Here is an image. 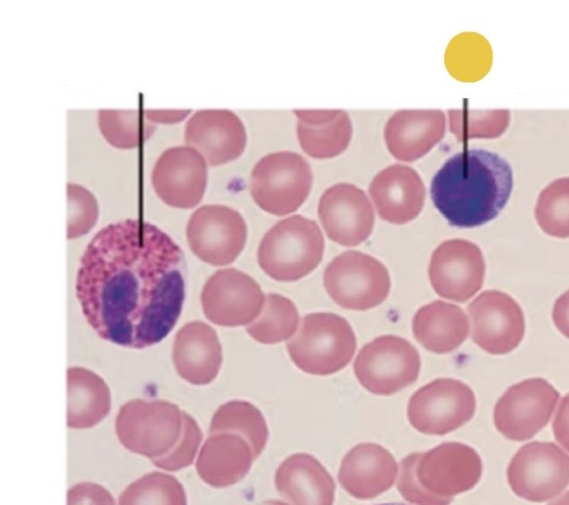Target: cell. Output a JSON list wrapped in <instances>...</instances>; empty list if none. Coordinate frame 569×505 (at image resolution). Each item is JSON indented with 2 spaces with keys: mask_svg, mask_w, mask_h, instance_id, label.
Segmentation results:
<instances>
[{
  "mask_svg": "<svg viewBox=\"0 0 569 505\" xmlns=\"http://www.w3.org/2000/svg\"><path fill=\"white\" fill-rule=\"evenodd\" d=\"M181 248L161 229L138 219L110 224L88 244L76 294L98 336L142 349L173 329L184 300Z\"/></svg>",
  "mask_w": 569,
  "mask_h": 505,
  "instance_id": "6da1fadb",
  "label": "cell"
},
{
  "mask_svg": "<svg viewBox=\"0 0 569 505\" xmlns=\"http://www.w3.org/2000/svg\"><path fill=\"white\" fill-rule=\"evenodd\" d=\"M513 187L510 165L485 149L451 156L435 174L430 192L438 211L455 227L472 228L495 219Z\"/></svg>",
  "mask_w": 569,
  "mask_h": 505,
  "instance_id": "7a4b0ae2",
  "label": "cell"
},
{
  "mask_svg": "<svg viewBox=\"0 0 569 505\" xmlns=\"http://www.w3.org/2000/svg\"><path fill=\"white\" fill-rule=\"evenodd\" d=\"M481 474L482 462L472 447L447 442L402 458L397 488L416 505H449L456 495L475 487Z\"/></svg>",
  "mask_w": 569,
  "mask_h": 505,
  "instance_id": "3957f363",
  "label": "cell"
},
{
  "mask_svg": "<svg viewBox=\"0 0 569 505\" xmlns=\"http://www.w3.org/2000/svg\"><path fill=\"white\" fill-rule=\"evenodd\" d=\"M325 240L312 219L293 215L276 222L258 248L260 268L274 280H299L315 270L322 259Z\"/></svg>",
  "mask_w": 569,
  "mask_h": 505,
  "instance_id": "277c9868",
  "label": "cell"
},
{
  "mask_svg": "<svg viewBox=\"0 0 569 505\" xmlns=\"http://www.w3.org/2000/svg\"><path fill=\"white\" fill-rule=\"evenodd\" d=\"M357 339L350 324L333 313L306 315L298 333L287 343L292 363L311 375H331L352 359Z\"/></svg>",
  "mask_w": 569,
  "mask_h": 505,
  "instance_id": "5b68a950",
  "label": "cell"
},
{
  "mask_svg": "<svg viewBox=\"0 0 569 505\" xmlns=\"http://www.w3.org/2000/svg\"><path fill=\"white\" fill-rule=\"evenodd\" d=\"M183 428L182 410L167 400L133 399L116 417V434L128 450L151 461L171 452Z\"/></svg>",
  "mask_w": 569,
  "mask_h": 505,
  "instance_id": "8992f818",
  "label": "cell"
},
{
  "mask_svg": "<svg viewBox=\"0 0 569 505\" xmlns=\"http://www.w3.org/2000/svg\"><path fill=\"white\" fill-rule=\"evenodd\" d=\"M308 161L297 152L277 151L262 157L253 167L249 190L264 211L284 216L299 209L312 187Z\"/></svg>",
  "mask_w": 569,
  "mask_h": 505,
  "instance_id": "52a82bcc",
  "label": "cell"
},
{
  "mask_svg": "<svg viewBox=\"0 0 569 505\" xmlns=\"http://www.w3.org/2000/svg\"><path fill=\"white\" fill-rule=\"evenodd\" d=\"M323 285L330 298L340 307L368 310L386 300L391 280L381 261L365 253L349 250L328 264Z\"/></svg>",
  "mask_w": 569,
  "mask_h": 505,
  "instance_id": "ba28073f",
  "label": "cell"
},
{
  "mask_svg": "<svg viewBox=\"0 0 569 505\" xmlns=\"http://www.w3.org/2000/svg\"><path fill=\"white\" fill-rule=\"evenodd\" d=\"M420 366V355L411 343L399 336L383 335L363 345L353 370L368 392L388 396L413 384Z\"/></svg>",
  "mask_w": 569,
  "mask_h": 505,
  "instance_id": "9c48e42d",
  "label": "cell"
},
{
  "mask_svg": "<svg viewBox=\"0 0 569 505\" xmlns=\"http://www.w3.org/2000/svg\"><path fill=\"white\" fill-rule=\"evenodd\" d=\"M512 492L529 502L542 503L569 485V455L550 442L521 446L507 468Z\"/></svg>",
  "mask_w": 569,
  "mask_h": 505,
  "instance_id": "30bf717a",
  "label": "cell"
},
{
  "mask_svg": "<svg viewBox=\"0 0 569 505\" xmlns=\"http://www.w3.org/2000/svg\"><path fill=\"white\" fill-rule=\"evenodd\" d=\"M476 410V397L465 383L438 378L419 388L409 399L410 424L426 435H445L468 423Z\"/></svg>",
  "mask_w": 569,
  "mask_h": 505,
  "instance_id": "8fae6325",
  "label": "cell"
},
{
  "mask_svg": "<svg viewBox=\"0 0 569 505\" xmlns=\"http://www.w3.org/2000/svg\"><path fill=\"white\" fill-rule=\"evenodd\" d=\"M558 399L559 393L546 379H525L510 386L496 403L495 426L510 440L530 439L548 424Z\"/></svg>",
  "mask_w": 569,
  "mask_h": 505,
  "instance_id": "7c38bea8",
  "label": "cell"
},
{
  "mask_svg": "<svg viewBox=\"0 0 569 505\" xmlns=\"http://www.w3.org/2000/svg\"><path fill=\"white\" fill-rule=\"evenodd\" d=\"M187 239L192 253L212 266L233 263L247 240V225L233 208L204 205L189 218Z\"/></svg>",
  "mask_w": 569,
  "mask_h": 505,
  "instance_id": "4fadbf2b",
  "label": "cell"
},
{
  "mask_svg": "<svg viewBox=\"0 0 569 505\" xmlns=\"http://www.w3.org/2000/svg\"><path fill=\"white\" fill-rule=\"evenodd\" d=\"M266 295L259 284L234 268L216 271L201 291L204 316L223 327L250 325L262 311Z\"/></svg>",
  "mask_w": 569,
  "mask_h": 505,
  "instance_id": "5bb4252c",
  "label": "cell"
},
{
  "mask_svg": "<svg viewBox=\"0 0 569 505\" xmlns=\"http://www.w3.org/2000/svg\"><path fill=\"white\" fill-rule=\"evenodd\" d=\"M486 263L480 248L465 239H449L432 253L428 275L442 298L465 303L483 285Z\"/></svg>",
  "mask_w": 569,
  "mask_h": 505,
  "instance_id": "9a60e30c",
  "label": "cell"
},
{
  "mask_svg": "<svg viewBox=\"0 0 569 505\" xmlns=\"http://www.w3.org/2000/svg\"><path fill=\"white\" fill-rule=\"evenodd\" d=\"M472 340L491 355L512 351L525 336V316L519 304L506 293L486 290L468 306Z\"/></svg>",
  "mask_w": 569,
  "mask_h": 505,
  "instance_id": "2e32d148",
  "label": "cell"
},
{
  "mask_svg": "<svg viewBox=\"0 0 569 505\" xmlns=\"http://www.w3.org/2000/svg\"><path fill=\"white\" fill-rule=\"evenodd\" d=\"M208 181L202 155L189 146L166 149L157 159L151 182L157 196L167 205L190 209L202 199Z\"/></svg>",
  "mask_w": 569,
  "mask_h": 505,
  "instance_id": "e0dca14e",
  "label": "cell"
},
{
  "mask_svg": "<svg viewBox=\"0 0 569 505\" xmlns=\"http://www.w3.org/2000/svg\"><path fill=\"white\" fill-rule=\"evenodd\" d=\"M318 216L328 238L346 247L363 242L375 225V211L366 192L347 182L325 190Z\"/></svg>",
  "mask_w": 569,
  "mask_h": 505,
  "instance_id": "ac0fdd59",
  "label": "cell"
},
{
  "mask_svg": "<svg viewBox=\"0 0 569 505\" xmlns=\"http://www.w3.org/2000/svg\"><path fill=\"white\" fill-rule=\"evenodd\" d=\"M184 142L199 151L210 166H218L237 159L243 152L247 133L234 112L204 109L187 121Z\"/></svg>",
  "mask_w": 569,
  "mask_h": 505,
  "instance_id": "d6986e66",
  "label": "cell"
},
{
  "mask_svg": "<svg viewBox=\"0 0 569 505\" xmlns=\"http://www.w3.org/2000/svg\"><path fill=\"white\" fill-rule=\"evenodd\" d=\"M369 194L381 219L403 225L421 212L426 188L413 168L396 164L383 168L373 177Z\"/></svg>",
  "mask_w": 569,
  "mask_h": 505,
  "instance_id": "ffe728a7",
  "label": "cell"
},
{
  "mask_svg": "<svg viewBox=\"0 0 569 505\" xmlns=\"http://www.w3.org/2000/svg\"><path fill=\"white\" fill-rule=\"evenodd\" d=\"M398 472V464L389 450L375 443H361L342 458L338 481L352 497L370 499L388 491Z\"/></svg>",
  "mask_w": 569,
  "mask_h": 505,
  "instance_id": "44dd1931",
  "label": "cell"
},
{
  "mask_svg": "<svg viewBox=\"0 0 569 505\" xmlns=\"http://www.w3.org/2000/svg\"><path fill=\"white\" fill-rule=\"evenodd\" d=\"M172 362L178 375L192 385H208L222 364V348L217 331L203 321H190L177 333Z\"/></svg>",
  "mask_w": 569,
  "mask_h": 505,
  "instance_id": "7402d4cb",
  "label": "cell"
},
{
  "mask_svg": "<svg viewBox=\"0 0 569 505\" xmlns=\"http://www.w3.org/2000/svg\"><path fill=\"white\" fill-rule=\"evenodd\" d=\"M445 132L446 117L441 110H400L387 121L383 137L396 159L412 162L428 154Z\"/></svg>",
  "mask_w": 569,
  "mask_h": 505,
  "instance_id": "603a6c76",
  "label": "cell"
},
{
  "mask_svg": "<svg viewBox=\"0 0 569 505\" xmlns=\"http://www.w3.org/2000/svg\"><path fill=\"white\" fill-rule=\"evenodd\" d=\"M278 493L291 505H333L336 485L322 464L312 455L287 457L274 475Z\"/></svg>",
  "mask_w": 569,
  "mask_h": 505,
  "instance_id": "cb8c5ba5",
  "label": "cell"
},
{
  "mask_svg": "<svg viewBox=\"0 0 569 505\" xmlns=\"http://www.w3.org/2000/svg\"><path fill=\"white\" fill-rule=\"evenodd\" d=\"M253 453L239 435H209L196 461L199 477L208 485L222 488L240 482L251 468Z\"/></svg>",
  "mask_w": 569,
  "mask_h": 505,
  "instance_id": "d4e9b609",
  "label": "cell"
},
{
  "mask_svg": "<svg viewBox=\"0 0 569 505\" xmlns=\"http://www.w3.org/2000/svg\"><path fill=\"white\" fill-rule=\"evenodd\" d=\"M417 341L435 354L457 349L468 337L469 321L457 305L435 300L420 307L412 319Z\"/></svg>",
  "mask_w": 569,
  "mask_h": 505,
  "instance_id": "484cf974",
  "label": "cell"
},
{
  "mask_svg": "<svg viewBox=\"0 0 569 505\" xmlns=\"http://www.w3.org/2000/svg\"><path fill=\"white\" fill-rule=\"evenodd\" d=\"M67 393V425L70 428L93 427L110 412V389L106 382L92 370L69 367Z\"/></svg>",
  "mask_w": 569,
  "mask_h": 505,
  "instance_id": "4316f807",
  "label": "cell"
},
{
  "mask_svg": "<svg viewBox=\"0 0 569 505\" xmlns=\"http://www.w3.org/2000/svg\"><path fill=\"white\" fill-rule=\"evenodd\" d=\"M230 433L244 438L250 445L254 459L266 447L269 432L262 413L251 403L231 400L214 412L209 435Z\"/></svg>",
  "mask_w": 569,
  "mask_h": 505,
  "instance_id": "83f0119b",
  "label": "cell"
},
{
  "mask_svg": "<svg viewBox=\"0 0 569 505\" xmlns=\"http://www.w3.org/2000/svg\"><path fill=\"white\" fill-rule=\"evenodd\" d=\"M297 136L302 150L317 159L333 158L342 154L352 136L349 115L341 110L331 121L320 125L297 123Z\"/></svg>",
  "mask_w": 569,
  "mask_h": 505,
  "instance_id": "f1b7e54d",
  "label": "cell"
},
{
  "mask_svg": "<svg viewBox=\"0 0 569 505\" xmlns=\"http://www.w3.org/2000/svg\"><path fill=\"white\" fill-rule=\"evenodd\" d=\"M299 326L296 305L278 294L266 295L262 311L247 327V333L256 341L272 345L292 337Z\"/></svg>",
  "mask_w": 569,
  "mask_h": 505,
  "instance_id": "f546056e",
  "label": "cell"
},
{
  "mask_svg": "<svg viewBox=\"0 0 569 505\" xmlns=\"http://www.w3.org/2000/svg\"><path fill=\"white\" fill-rule=\"evenodd\" d=\"M118 505H187V496L174 476L151 472L128 485Z\"/></svg>",
  "mask_w": 569,
  "mask_h": 505,
  "instance_id": "4dcf8cb0",
  "label": "cell"
},
{
  "mask_svg": "<svg viewBox=\"0 0 569 505\" xmlns=\"http://www.w3.org/2000/svg\"><path fill=\"white\" fill-rule=\"evenodd\" d=\"M535 217L547 235L569 237V177L558 178L542 189L535 207Z\"/></svg>",
  "mask_w": 569,
  "mask_h": 505,
  "instance_id": "1f68e13d",
  "label": "cell"
},
{
  "mask_svg": "<svg viewBox=\"0 0 569 505\" xmlns=\"http://www.w3.org/2000/svg\"><path fill=\"white\" fill-rule=\"evenodd\" d=\"M449 128L459 141L471 138H496L510 120L508 110H449Z\"/></svg>",
  "mask_w": 569,
  "mask_h": 505,
  "instance_id": "d6a6232c",
  "label": "cell"
},
{
  "mask_svg": "<svg viewBox=\"0 0 569 505\" xmlns=\"http://www.w3.org/2000/svg\"><path fill=\"white\" fill-rule=\"evenodd\" d=\"M98 125L106 140L117 148L130 149L140 143L141 122L138 110L102 109Z\"/></svg>",
  "mask_w": 569,
  "mask_h": 505,
  "instance_id": "836d02e7",
  "label": "cell"
},
{
  "mask_svg": "<svg viewBox=\"0 0 569 505\" xmlns=\"http://www.w3.org/2000/svg\"><path fill=\"white\" fill-rule=\"evenodd\" d=\"M67 238L74 239L89 232L98 219V204L91 191L77 184L67 185Z\"/></svg>",
  "mask_w": 569,
  "mask_h": 505,
  "instance_id": "e575fe53",
  "label": "cell"
},
{
  "mask_svg": "<svg viewBox=\"0 0 569 505\" xmlns=\"http://www.w3.org/2000/svg\"><path fill=\"white\" fill-rule=\"evenodd\" d=\"M182 434L174 448L164 456L152 461V464L160 469L180 471L190 466L194 461L202 440V432L191 415L182 412Z\"/></svg>",
  "mask_w": 569,
  "mask_h": 505,
  "instance_id": "d590c367",
  "label": "cell"
},
{
  "mask_svg": "<svg viewBox=\"0 0 569 505\" xmlns=\"http://www.w3.org/2000/svg\"><path fill=\"white\" fill-rule=\"evenodd\" d=\"M67 505H116V503L111 493L103 486L82 482L68 489Z\"/></svg>",
  "mask_w": 569,
  "mask_h": 505,
  "instance_id": "8d00e7d4",
  "label": "cell"
},
{
  "mask_svg": "<svg viewBox=\"0 0 569 505\" xmlns=\"http://www.w3.org/2000/svg\"><path fill=\"white\" fill-rule=\"evenodd\" d=\"M552 430L556 440L569 452V394L562 397L557 409Z\"/></svg>",
  "mask_w": 569,
  "mask_h": 505,
  "instance_id": "74e56055",
  "label": "cell"
},
{
  "mask_svg": "<svg viewBox=\"0 0 569 505\" xmlns=\"http://www.w3.org/2000/svg\"><path fill=\"white\" fill-rule=\"evenodd\" d=\"M552 320L557 329L569 338V290L565 291L555 301Z\"/></svg>",
  "mask_w": 569,
  "mask_h": 505,
  "instance_id": "f35d334b",
  "label": "cell"
},
{
  "mask_svg": "<svg viewBox=\"0 0 569 505\" xmlns=\"http://www.w3.org/2000/svg\"><path fill=\"white\" fill-rule=\"evenodd\" d=\"M340 109L335 110H293V113L299 121L308 125H320L335 119L339 113Z\"/></svg>",
  "mask_w": 569,
  "mask_h": 505,
  "instance_id": "ab89813d",
  "label": "cell"
},
{
  "mask_svg": "<svg viewBox=\"0 0 569 505\" xmlns=\"http://www.w3.org/2000/svg\"><path fill=\"white\" fill-rule=\"evenodd\" d=\"M190 110H146L144 116L152 122L174 123L182 120Z\"/></svg>",
  "mask_w": 569,
  "mask_h": 505,
  "instance_id": "60d3db41",
  "label": "cell"
},
{
  "mask_svg": "<svg viewBox=\"0 0 569 505\" xmlns=\"http://www.w3.org/2000/svg\"><path fill=\"white\" fill-rule=\"evenodd\" d=\"M548 505H569V491Z\"/></svg>",
  "mask_w": 569,
  "mask_h": 505,
  "instance_id": "b9f144b4",
  "label": "cell"
},
{
  "mask_svg": "<svg viewBox=\"0 0 569 505\" xmlns=\"http://www.w3.org/2000/svg\"><path fill=\"white\" fill-rule=\"evenodd\" d=\"M258 505H288L281 501H277V499H268V501H263L261 503H259Z\"/></svg>",
  "mask_w": 569,
  "mask_h": 505,
  "instance_id": "7bdbcfd3",
  "label": "cell"
},
{
  "mask_svg": "<svg viewBox=\"0 0 569 505\" xmlns=\"http://www.w3.org/2000/svg\"><path fill=\"white\" fill-rule=\"evenodd\" d=\"M378 505H408V504H405V503H383V504H378Z\"/></svg>",
  "mask_w": 569,
  "mask_h": 505,
  "instance_id": "ee69618b",
  "label": "cell"
}]
</instances>
